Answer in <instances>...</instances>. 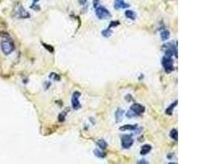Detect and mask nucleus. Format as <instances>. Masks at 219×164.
<instances>
[{
  "label": "nucleus",
  "instance_id": "20e7f679",
  "mask_svg": "<svg viewBox=\"0 0 219 164\" xmlns=\"http://www.w3.org/2000/svg\"><path fill=\"white\" fill-rule=\"evenodd\" d=\"M122 139V146L123 149H130L134 144V139L132 135H123L121 136Z\"/></svg>",
  "mask_w": 219,
  "mask_h": 164
},
{
  "label": "nucleus",
  "instance_id": "dca6fc26",
  "mask_svg": "<svg viewBox=\"0 0 219 164\" xmlns=\"http://www.w3.org/2000/svg\"><path fill=\"white\" fill-rule=\"evenodd\" d=\"M170 137H171L173 140L177 141L178 140V132L176 129H172L170 132Z\"/></svg>",
  "mask_w": 219,
  "mask_h": 164
},
{
  "label": "nucleus",
  "instance_id": "f03ea898",
  "mask_svg": "<svg viewBox=\"0 0 219 164\" xmlns=\"http://www.w3.org/2000/svg\"><path fill=\"white\" fill-rule=\"evenodd\" d=\"M162 64L163 68L167 73H170L174 71V66H173V60L171 57L164 56L162 57Z\"/></svg>",
  "mask_w": 219,
  "mask_h": 164
},
{
  "label": "nucleus",
  "instance_id": "aec40b11",
  "mask_svg": "<svg viewBox=\"0 0 219 164\" xmlns=\"http://www.w3.org/2000/svg\"><path fill=\"white\" fill-rule=\"evenodd\" d=\"M119 24V22H111V23H110V25H109V28H112V27H115V26H118Z\"/></svg>",
  "mask_w": 219,
  "mask_h": 164
},
{
  "label": "nucleus",
  "instance_id": "0eeeda50",
  "mask_svg": "<svg viewBox=\"0 0 219 164\" xmlns=\"http://www.w3.org/2000/svg\"><path fill=\"white\" fill-rule=\"evenodd\" d=\"M129 7H130V5L126 4L124 2V0H115V2H114V8L117 10L121 8H127Z\"/></svg>",
  "mask_w": 219,
  "mask_h": 164
},
{
  "label": "nucleus",
  "instance_id": "5701e85b",
  "mask_svg": "<svg viewBox=\"0 0 219 164\" xmlns=\"http://www.w3.org/2000/svg\"><path fill=\"white\" fill-rule=\"evenodd\" d=\"M138 163H147V162H144V159L141 160L140 162H138Z\"/></svg>",
  "mask_w": 219,
  "mask_h": 164
},
{
  "label": "nucleus",
  "instance_id": "6ab92c4d",
  "mask_svg": "<svg viewBox=\"0 0 219 164\" xmlns=\"http://www.w3.org/2000/svg\"><path fill=\"white\" fill-rule=\"evenodd\" d=\"M43 45H44V47L47 48V50H48L49 52H53V48L52 46H50V45H48V44H45V43H43Z\"/></svg>",
  "mask_w": 219,
  "mask_h": 164
},
{
  "label": "nucleus",
  "instance_id": "ddd939ff",
  "mask_svg": "<svg viewBox=\"0 0 219 164\" xmlns=\"http://www.w3.org/2000/svg\"><path fill=\"white\" fill-rule=\"evenodd\" d=\"M97 145L99 146V148L102 149V150H104L107 146H108V144L106 143L105 140H104V139H99L98 141H97Z\"/></svg>",
  "mask_w": 219,
  "mask_h": 164
},
{
  "label": "nucleus",
  "instance_id": "7ed1b4c3",
  "mask_svg": "<svg viewBox=\"0 0 219 164\" xmlns=\"http://www.w3.org/2000/svg\"><path fill=\"white\" fill-rule=\"evenodd\" d=\"M95 14L98 17L99 19L101 20H104V19H108V18H111V13L107 8H105L103 6H99L95 8Z\"/></svg>",
  "mask_w": 219,
  "mask_h": 164
},
{
  "label": "nucleus",
  "instance_id": "f257e3e1",
  "mask_svg": "<svg viewBox=\"0 0 219 164\" xmlns=\"http://www.w3.org/2000/svg\"><path fill=\"white\" fill-rule=\"evenodd\" d=\"M1 48L5 55H9L10 53L13 52L14 49H15V46H14L13 41L10 39V37H8V39L2 40Z\"/></svg>",
  "mask_w": 219,
  "mask_h": 164
},
{
  "label": "nucleus",
  "instance_id": "412c9836",
  "mask_svg": "<svg viewBox=\"0 0 219 164\" xmlns=\"http://www.w3.org/2000/svg\"><path fill=\"white\" fill-rule=\"evenodd\" d=\"M64 119H65V115H64V113H61L60 115H59V117H58V120L60 122H62V121H64Z\"/></svg>",
  "mask_w": 219,
  "mask_h": 164
},
{
  "label": "nucleus",
  "instance_id": "a211bd4d",
  "mask_svg": "<svg viewBox=\"0 0 219 164\" xmlns=\"http://www.w3.org/2000/svg\"><path fill=\"white\" fill-rule=\"evenodd\" d=\"M94 153L95 154V156H97L98 158H104L106 156V154L104 153H103L102 151H100L99 149H94Z\"/></svg>",
  "mask_w": 219,
  "mask_h": 164
},
{
  "label": "nucleus",
  "instance_id": "9b49d317",
  "mask_svg": "<svg viewBox=\"0 0 219 164\" xmlns=\"http://www.w3.org/2000/svg\"><path fill=\"white\" fill-rule=\"evenodd\" d=\"M137 126L138 125L136 124V125H125L120 127V130H122V131H125V130H137Z\"/></svg>",
  "mask_w": 219,
  "mask_h": 164
},
{
  "label": "nucleus",
  "instance_id": "f8f14e48",
  "mask_svg": "<svg viewBox=\"0 0 219 164\" xmlns=\"http://www.w3.org/2000/svg\"><path fill=\"white\" fill-rule=\"evenodd\" d=\"M125 15H126V17H127V18L131 19L132 21L136 20V13H135L134 11H132V10H127V11L125 12Z\"/></svg>",
  "mask_w": 219,
  "mask_h": 164
},
{
  "label": "nucleus",
  "instance_id": "4be33fe9",
  "mask_svg": "<svg viewBox=\"0 0 219 164\" xmlns=\"http://www.w3.org/2000/svg\"><path fill=\"white\" fill-rule=\"evenodd\" d=\"M99 3V0H94V8H97Z\"/></svg>",
  "mask_w": 219,
  "mask_h": 164
},
{
  "label": "nucleus",
  "instance_id": "423d86ee",
  "mask_svg": "<svg viewBox=\"0 0 219 164\" xmlns=\"http://www.w3.org/2000/svg\"><path fill=\"white\" fill-rule=\"evenodd\" d=\"M131 111L135 113L136 116H139L143 114L145 111V108L144 106H142L140 104H134L131 107Z\"/></svg>",
  "mask_w": 219,
  "mask_h": 164
},
{
  "label": "nucleus",
  "instance_id": "9d476101",
  "mask_svg": "<svg viewBox=\"0 0 219 164\" xmlns=\"http://www.w3.org/2000/svg\"><path fill=\"white\" fill-rule=\"evenodd\" d=\"M152 149V147L149 144H145L144 146H142L141 148V150H140V154L141 155H146L147 153H149V152L151 151Z\"/></svg>",
  "mask_w": 219,
  "mask_h": 164
},
{
  "label": "nucleus",
  "instance_id": "2eb2a0df",
  "mask_svg": "<svg viewBox=\"0 0 219 164\" xmlns=\"http://www.w3.org/2000/svg\"><path fill=\"white\" fill-rule=\"evenodd\" d=\"M177 105V100H176L175 102H174V104H171L168 108H167L166 110V113L167 114H168V115H171L172 114V112H173V109L175 108L176 106Z\"/></svg>",
  "mask_w": 219,
  "mask_h": 164
},
{
  "label": "nucleus",
  "instance_id": "f3484780",
  "mask_svg": "<svg viewBox=\"0 0 219 164\" xmlns=\"http://www.w3.org/2000/svg\"><path fill=\"white\" fill-rule=\"evenodd\" d=\"M102 34H103V35L105 37V38H108V37H110L111 36V35L113 34V30H111V28H108V29H106V30H103V32H102Z\"/></svg>",
  "mask_w": 219,
  "mask_h": 164
},
{
  "label": "nucleus",
  "instance_id": "4468645a",
  "mask_svg": "<svg viewBox=\"0 0 219 164\" xmlns=\"http://www.w3.org/2000/svg\"><path fill=\"white\" fill-rule=\"evenodd\" d=\"M160 35H161V39L162 40H167V39H168L170 38V32L167 30H163L161 31Z\"/></svg>",
  "mask_w": 219,
  "mask_h": 164
},
{
  "label": "nucleus",
  "instance_id": "1a4fd4ad",
  "mask_svg": "<svg viewBox=\"0 0 219 164\" xmlns=\"http://www.w3.org/2000/svg\"><path fill=\"white\" fill-rule=\"evenodd\" d=\"M123 115H124V110L123 109H121V108H118L117 110V112L115 113V117H116V121L117 122H120V121L122 120Z\"/></svg>",
  "mask_w": 219,
  "mask_h": 164
},
{
  "label": "nucleus",
  "instance_id": "b1692460",
  "mask_svg": "<svg viewBox=\"0 0 219 164\" xmlns=\"http://www.w3.org/2000/svg\"><path fill=\"white\" fill-rule=\"evenodd\" d=\"M39 0H34V3H36V2H38Z\"/></svg>",
  "mask_w": 219,
  "mask_h": 164
},
{
  "label": "nucleus",
  "instance_id": "39448f33",
  "mask_svg": "<svg viewBox=\"0 0 219 164\" xmlns=\"http://www.w3.org/2000/svg\"><path fill=\"white\" fill-rule=\"evenodd\" d=\"M80 97V93L78 92V91H76L73 93V95H72V98H71V105H72V108L77 110L80 108V104L79 99Z\"/></svg>",
  "mask_w": 219,
  "mask_h": 164
},
{
  "label": "nucleus",
  "instance_id": "6e6552de",
  "mask_svg": "<svg viewBox=\"0 0 219 164\" xmlns=\"http://www.w3.org/2000/svg\"><path fill=\"white\" fill-rule=\"evenodd\" d=\"M17 15L19 16V18H27L30 17V14L27 13V11L25 9L22 8V6H19L18 7V10L17 11Z\"/></svg>",
  "mask_w": 219,
  "mask_h": 164
}]
</instances>
